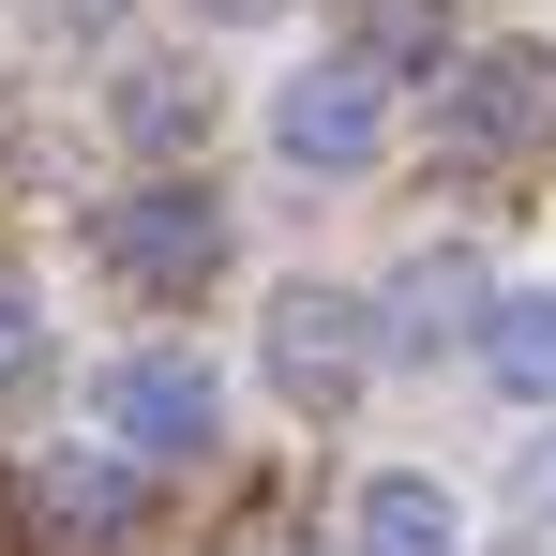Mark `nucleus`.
<instances>
[{"label":"nucleus","mask_w":556,"mask_h":556,"mask_svg":"<svg viewBox=\"0 0 556 556\" xmlns=\"http://www.w3.org/2000/svg\"><path fill=\"white\" fill-rule=\"evenodd\" d=\"M481 376H496L511 406H556V286H511V301L481 316Z\"/></svg>","instance_id":"9d476101"},{"label":"nucleus","mask_w":556,"mask_h":556,"mask_svg":"<svg viewBox=\"0 0 556 556\" xmlns=\"http://www.w3.org/2000/svg\"><path fill=\"white\" fill-rule=\"evenodd\" d=\"M30 511H46L61 542H136V466H105V452H61L46 481H30Z\"/></svg>","instance_id":"1a4fd4ad"},{"label":"nucleus","mask_w":556,"mask_h":556,"mask_svg":"<svg viewBox=\"0 0 556 556\" xmlns=\"http://www.w3.org/2000/svg\"><path fill=\"white\" fill-rule=\"evenodd\" d=\"M121 136L151 151V166H181V151H211V76H181V61H121Z\"/></svg>","instance_id":"0eeeda50"},{"label":"nucleus","mask_w":556,"mask_h":556,"mask_svg":"<svg viewBox=\"0 0 556 556\" xmlns=\"http://www.w3.org/2000/svg\"><path fill=\"white\" fill-rule=\"evenodd\" d=\"M105 437L136 466H195L211 437H226V391H211V362H181V346H136V362L105 376Z\"/></svg>","instance_id":"39448f33"},{"label":"nucleus","mask_w":556,"mask_h":556,"mask_svg":"<svg viewBox=\"0 0 556 556\" xmlns=\"http://www.w3.org/2000/svg\"><path fill=\"white\" fill-rule=\"evenodd\" d=\"M346 46H362L376 76H437V61H452V0H362Z\"/></svg>","instance_id":"9b49d317"},{"label":"nucleus","mask_w":556,"mask_h":556,"mask_svg":"<svg viewBox=\"0 0 556 556\" xmlns=\"http://www.w3.org/2000/svg\"><path fill=\"white\" fill-rule=\"evenodd\" d=\"M256 346H271V391H286V406L331 421V406H362V376H376V301H346V286H286Z\"/></svg>","instance_id":"7ed1b4c3"},{"label":"nucleus","mask_w":556,"mask_h":556,"mask_svg":"<svg viewBox=\"0 0 556 556\" xmlns=\"http://www.w3.org/2000/svg\"><path fill=\"white\" fill-rule=\"evenodd\" d=\"M542 121H556V61H542V46L437 61V151H452V166H511Z\"/></svg>","instance_id":"f03ea898"},{"label":"nucleus","mask_w":556,"mask_h":556,"mask_svg":"<svg viewBox=\"0 0 556 556\" xmlns=\"http://www.w3.org/2000/svg\"><path fill=\"white\" fill-rule=\"evenodd\" d=\"M91 256L136 286V301H195V286L226 271V211H211L195 181H136V195L91 211Z\"/></svg>","instance_id":"f257e3e1"},{"label":"nucleus","mask_w":556,"mask_h":556,"mask_svg":"<svg viewBox=\"0 0 556 556\" xmlns=\"http://www.w3.org/2000/svg\"><path fill=\"white\" fill-rule=\"evenodd\" d=\"M30 362H46V331H30V286L0 271V391H15V376H30Z\"/></svg>","instance_id":"f8f14e48"},{"label":"nucleus","mask_w":556,"mask_h":556,"mask_svg":"<svg viewBox=\"0 0 556 556\" xmlns=\"http://www.w3.org/2000/svg\"><path fill=\"white\" fill-rule=\"evenodd\" d=\"M376 136H391V76H376L362 46L301 61V76L271 91V151L286 166H376Z\"/></svg>","instance_id":"20e7f679"},{"label":"nucleus","mask_w":556,"mask_h":556,"mask_svg":"<svg viewBox=\"0 0 556 556\" xmlns=\"http://www.w3.org/2000/svg\"><path fill=\"white\" fill-rule=\"evenodd\" d=\"M362 556H466V511L421 481V466H391V481H362V527H346Z\"/></svg>","instance_id":"6e6552de"},{"label":"nucleus","mask_w":556,"mask_h":556,"mask_svg":"<svg viewBox=\"0 0 556 556\" xmlns=\"http://www.w3.org/2000/svg\"><path fill=\"white\" fill-rule=\"evenodd\" d=\"M0 151H15V105H0Z\"/></svg>","instance_id":"dca6fc26"},{"label":"nucleus","mask_w":556,"mask_h":556,"mask_svg":"<svg viewBox=\"0 0 556 556\" xmlns=\"http://www.w3.org/2000/svg\"><path fill=\"white\" fill-rule=\"evenodd\" d=\"M195 15H211V30H271L286 0H195Z\"/></svg>","instance_id":"ddd939ff"},{"label":"nucleus","mask_w":556,"mask_h":556,"mask_svg":"<svg viewBox=\"0 0 556 556\" xmlns=\"http://www.w3.org/2000/svg\"><path fill=\"white\" fill-rule=\"evenodd\" d=\"M511 556H556V511H542V542H511Z\"/></svg>","instance_id":"2eb2a0df"},{"label":"nucleus","mask_w":556,"mask_h":556,"mask_svg":"<svg viewBox=\"0 0 556 556\" xmlns=\"http://www.w3.org/2000/svg\"><path fill=\"white\" fill-rule=\"evenodd\" d=\"M527 511H556V452H527Z\"/></svg>","instance_id":"4468645a"},{"label":"nucleus","mask_w":556,"mask_h":556,"mask_svg":"<svg viewBox=\"0 0 556 556\" xmlns=\"http://www.w3.org/2000/svg\"><path fill=\"white\" fill-rule=\"evenodd\" d=\"M496 316V286H481V256L466 241H437V256H406V286H391V316H376V346H466Z\"/></svg>","instance_id":"423d86ee"}]
</instances>
